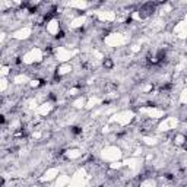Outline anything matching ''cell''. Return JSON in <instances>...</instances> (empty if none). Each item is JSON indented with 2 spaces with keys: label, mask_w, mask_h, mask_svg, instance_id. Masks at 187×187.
<instances>
[{
  "label": "cell",
  "mask_w": 187,
  "mask_h": 187,
  "mask_svg": "<svg viewBox=\"0 0 187 187\" xmlns=\"http://www.w3.org/2000/svg\"><path fill=\"white\" fill-rule=\"evenodd\" d=\"M102 64H104V67H105V69H111V67H113V61H111L110 59H105Z\"/></svg>",
  "instance_id": "1"
},
{
  "label": "cell",
  "mask_w": 187,
  "mask_h": 187,
  "mask_svg": "<svg viewBox=\"0 0 187 187\" xmlns=\"http://www.w3.org/2000/svg\"><path fill=\"white\" fill-rule=\"evenodd\" d=\"M72 132L75 133V135H79V133H82V129H81V127H76V126H75V127H72Z\"/></svg>",
  "instance_id": "2"
}]
</instances>
